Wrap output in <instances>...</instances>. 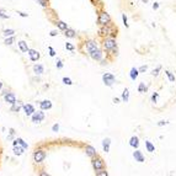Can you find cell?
<instances>
[{"mask_svg": "<svg viewBox=\"0 0 176 176\" xmlns=\"http://www.w3.org/2000/svg\"><path fill=\"white\" fill-rule=\"evenodd\" d=\"M99 36L102 38L105 37H115V32H113V27L110 25H105V26H101L100 30H99Z\"/></svg>", "mask_w": 176, "mask_h": 176, "instance_id": "6da1fadb", "label": "cell"}, {"mask_svg": "<svg viewBox=\"0 0 176 176\" xmlns=\"http://www.w3.org/2000/svg\"><path fill=\"white\" fill-rule=\"evenodd\" d=\"M102 47H103L105 51L111 52L113 48L117 47V42H116V39L113 37H105L102 39Z\"/></svg>", "mask_w": 176, "mask_h": 176, "instance_id": "7a4b0ae2", "label": "cell"}, {"mask_svg": "<svg viewBox=\"0 0 176 176\" xmlns=\"http://www.w3.org/2000/svg\"><path fill=\"white\" fill-rule=\"evenodd\" d=\"M91 165H93V169L95 170V171L106 167L105 160H103L101 157H99V155H95L94 158H91Z\"/></svg>", "mask_w": 176, "mask_h": 176, "instance_id": "3957f363", "label": "cell"}, {"mask_svg": "<svg viewBox=\"0 0 176 176\" xmlns=\"http://www.w3.org/2000/svg\"><path fill=\"white\" fill-rule=\"evenodd\" d=\"M46 151L43 150V149H36L35 151H33V161L36 163V164H41V163H43V160L46 159Z\"/></svg>", "mask_w": 176, "mask_h": 176, "instance_id": "277c9868", "label": "cell"}, {"mask_svg": "<svg viewBox=\"0 0 176 176\" xmlns=\"http://www.w3.org/2000/svg\"><path fill=\"white\" fill-rule=\"evenodd\" d=\"M97 24L100 26H105V25H110L111 24V17L106 11H101L99 14V19H97Z\"/></svg>", "mask_w": 176, "mask_h": 176, "instance_id": "5b68a950", "label": "cell"}, {"mask_svg": "<svg viewBox=\"0 0 176 176\" xmlns=\"http://www.w3.org/2000/svg\"><path fill=\"white\" fill-rule=\"evenodd\" d=\"M102 81H103V84H105L106 86L111 87L112 85L116 83V78H115V75L111 74V73H105V74L102 75Z\"/></svg>", "mask_w": 176, "mask_h": 176, "instance_id": "8992f818", "label": "cell"}, {"mask_svg": "<svg viewBox=\"0 0 176 176\" xmlns=\"http://www.w3.org/2000/svg\"><path fill=\"white\" fill-rule=\"evenodd\" d=\"M31 120L33 123H41L42 121L45 120V112L43 110H39V111H35L31 116Z\"/></svg>", "mask_w": 176, "mask_h": 176, "instance_id": "52a82bcc", "label": "cell"}, {"mask_svg": "<svg viewBox=\"0 0 176 176\" xmlns=\"http://www.w3.org/2000/svg\"><path fill=\"white\" fill-rule=\"evenodd\" d=\"M85 47H86V51L90 53V52H93L95 51L96 48H99L97 47V42L96 41H94V39H89V41H86L85 42Z\"/></svg>", "mask_w": 176, "mask_h": 176, "instance_id": "ba28073f", "label": "cell"}, {"mask_svg": "<svg viewBox=\"0 0 176 176\" xmlns=\"http://www.w3.org/2000/svg\"><path fill=\"white\" fill-rule=\"evenodd\" d=\"M89 56L91 57L94 60H101L102 57H103V53H102L101 49L96 48L95 51H93V52H90V53H89Z\"/></svg>", "mask_w": 176, "mask_h": 176, "instance_id": "9c48e42d", "label": "cell"}, {"mask_svg": "<svg viewBox=\"0 0 176 176\" xmlns=\"http://www.w3.org/2000/svg\"><path fill=\"white\" fill-rule=\"evenodd\" d=\"M27 54H28V57H30V60H31V62H37L38 59H39V53H38L36 49H30V48H28Z\"/></svg>", "mask_w": 176, "mask_h": 176, "instance_id": "30bf717a", "label": "cell"}, {"mask_svg": "<svg viewBox=\"0 0 176 176\" xmlns=\"http://www.w3.org/2000/svg\"><path fill=\"white\" fill-rule=\"evenodd\" d=\"M85 153L89 158H94L95 155H97V151L93 145H85Z\"/></svg>", "mask_w": 176, "mask_h": 176, "instance_id": "8fae6325", "label": "cell"}, {"mask_svg": "<svg viewBox=\"0 0 176 176\" xmlns=\"http://www.w3.org/2000/svg\"><path fill=\"white\" fill-rule=\"evenodd\" d=\"M22 108H24V111L26 113V116H32V113L36 111L35 107H33V105H31V103H25Z\"/></svg>", "mask_w": 176, "mask_h": 176, "instance_id": "7c38bea8", "label": "cell"}, {"mask_svg": "<svg viewBox=\"0 0 176 176\" xmlns=\"http://www.w3.org/2000/svg\"><path fill=\"white\" fill-rule=\"evenodd\" d=\"M4 100H5V102H8V103H10V105H12L14 102L16 101V96H15V94L14 93H8L5 96H4Z\"/></svg>", "mask_w": 176, "mask_h": 176, "instance_id": "4fadbf2b", "label": "cell"}, {"mask_svg": "<svg viewBox=\"0 0 176 176\" xmlns=\"http://www.w3.org/2000/svg\"><path fill=\"white\" fill-rule=\"evenodd\" d=\"M39 107H41V110H43V111L51 110V108H52V101H49V100H43V101L39 102Z\"/></svg>", "mask_w": 176, "mask_h": 176, "instance_id": "5bb4252c", "label": "cell"}, {"mask_svg": "<svg viewBox=\"0 0 176 176\" xmlns=\"http://www.w3.org/2000/svg\"><path fill=\"white\" fill-rule=\"evenodd\" d=\"M133 158L136 159V161H138V163H144V155H143V153L140 151V150H136L134 153H133Z\"/></svg>", "mask_w": 176, "mask_h": 176, "instance_id": "9a60e30c", "label": "cell"}, {"mask_svg": "<svg viewBox=\"0 0 176 176\" xmlns=\"http://www.w3.org/2000/svg\"><path fill=\"white\" fill-rule=\"evenodd\" d=\"M22 107H24V103H22V102L21 101H15L12 105H11V108H10V110H11L12 112H20V110H21Z\"/></svg>", "mask_w": 176, "mask_h": 176, "instance_id": "2e32d148", "label": "cell"}, {"mask_svg": "<svg viewBox=\"0 0 176 176\" xmlns=\"http://www.w3.org/2000/svg\"><path fill=\"white\" fill-rule=\"evenodd\" d=\"M110 145H111V139L110 138H105L102 140V149H103L105 153L110 151Z\"/></svg>", "mask_w": 176, "mask_h": 176, "instance_id": "e0dca14e", "label": "cell"}, {"mask_svg": "<svg viewBox=\"0 0 176 176\" xmlns=\"http://www.w3.org/2000/svg\"><path fill=\"white\" fill-rule=\"evenodd\" d=\"M33 72H35V74L36 75H41L45 73V67L42 64H36L33 65Z\"/></svg>", "mask_w": 176, "mask_h": 176, "instance_id": "ac0fdd59", "label": "cell"}, {"mask_svg": "<svg viewBox=\"0 0 176 176\" xmlns=\"http://www.w3.org/2000/svg\"><path fill=\"white\" fill-rule=\"evenodd\" d=\"M129 145L132 148H136V149L139 147V139L137 136H133V137L129 139Z\"/></svg>", "mask_w": 176, "mask_h": 176, "instance_id": "d6986e66", "label": "cell"}, {"mask_svg": "<svg viewBox=\"0 0 176 176\" xmlns=\"http://www.w3.org/2000/svg\"><path fill=\"white\" fill-rule=\"evenodd\" d=\"M25 150L26 149L24 148V147H21V145H14V154L15 155H17V157H20V155H22L24 153H25Z\"/></svg>", "mask_w": 176, "mask_h": 176, "instance_id": "ffe728a7", "label": "cell"}, {"mask_svg": "<svg viewBox=\"0 0 176 176\" xmlns=\"http://www.w3.org/2000/svg\"><path fill=\"white\" fill-rule=\"evenodd\" d=\"M17 46H19L20 51H21L22 53H27V51H28V46H27V43H26L25 41H19Z\"/></svg>", "mask_w": 176, "mask_h": 176, "instance_id": "44dd1931", "label": "cell"}, {"mask_svg": "<svg viewBox=\"0 0 176 176\" xmlns=\"http://www.w3.org/2000/svg\"><path fill=\"white\" fill-rule=\"evenodd\" d=\"M14 145H21V147H24L25 149H27L28 148V144L24 140V139H21V138H16L15 140H14Z\"/></svg>", "mask_w": 176, "mask_h": 176, "instance_id": "7402d4cb", "label": "cell"}, {"mask_svg": "<svg viewBox=\"0 0 176 176\" xmlns=\"http://www.w3.org/2000/svg\"><path fill=\"white\" fill-rule=\"evenodd\" d=\"M64 36L65 37H68V38H74L75 37V31L73 30V28H67L64 31Z\"/></svg>", "mask_w": 176, "mask_h": 176, "instance_id": "603a6c76", "label": "cell"}, {"mask_svg": "<svg viewBox=\"0 0 176 176\" xmlns=\"http://www.w3.org/2000/svg\"><path fill=\"white\" fill-rule=\"evenodd\" d=\"M138 74H139V70L137 69V68H132L130 69V73H129V76H130V79L134 81L137 78H138Z\"/></svg>", "mask_w": 176, "mask_h": 176, "instance_id": "cb8c5ba5", "label": "cell"}, {"mask_svg": "<svg viewBox=\"0 0 176 176\" xmlns=\"http://www.w3.org/2000/svg\"><path fill=\"white\" fill-rule=\"evenodd\" d=\"M128 100H129V90L126 87V89L123 90V93H122V101L128 102Z\"/></svg>", "mask_w": 176, "mask_h": 176, "instance_id": "d4e9b609", "label": "cell"}, {"mask_svg": "<svg viewBox=\"0 0 176 176\" xmlns=\"http://www.w3.org/2000/svg\"><path fill=\"white\" fill-rule=\"evenodd\" d=\"M56 25H57V27L59 28L60 31H65V30L68 28V25L65 24L64 21H59V20H58V21L56 22Z\"/></svg>", "mask_w": 176, "mask_h": 176, "instance_id": "484cf974", "label": "cell"}, {"mask_svg": "<svg viewBox=\"0 0 176 176\" xmlns=\"http://www.w3.org/2000/svg\"><path fill=\"white\" fill-rule=\"evenodd\" d=\"M145 148H147V150H148L149 153H154V151H155V147H154L153 143L149 142V140H145Z\"/></svg>", "mask_w": 176, "mask_h": 176, "instance_id": "4316f807", "label": "cell"}, {"mask_svg": "<svg viewBox=\"0 0 176 176\" xmlns=\"http://www.w3.org/2000/svg\"><path fill=\"white\" fill-rule=\"evenodd\" d=\"M95 175L96 176H107L108 175V172H107V170H106V167H105V169L96 170V171H95Z\"/></svg>", "mask_w": 176, "mask_h": 176, "instance_id": "83f0119b", "label": "cell"}, {"mask_svg": "<svg viewBox=\"0 0 176 176\" xmlns=\"http://www.w3.org/2000/svg\"><path fill=\"white\" fill-rule=\"evenodd\" d=\"M14 42H15V36H9V37L5 38V41H4V43L6 46H11Z\"/></svg>", "mask_w": 176, "mask_h": 176, "instance_id": "f1b7e54d", "label": "cell"}, {"mask_svg": "<svg viewBox=\"0 0 176 176\" xmlns=\"http://www.w3.org/2000/svg\"><path fill=\"white\" fill-rule=\"evenodd\" d=\"M16 32L15 30H11V28H8V30H4V36L5 37H9V36H14Z\"/></svg>", "mask_w": 176, "mask_h": 176, "instance_id": "f546056e", "label": "cell"}, {"mask_svg": "<svg viewBox=\"0 0 176 176\" xmlns=\"http://www.w3.org/2000/svg\"><path fill=\"white\" fill-rule=\"evenodd\" d=\"M165 74L167 75V78H169V80H170L171 83H175V75L172 74L171 72H169V70H166V72H165Z\"/></svg>", "mask_w": 176, "mask_h": 176, "instance_id": "4dcf8cb0", "label": "cell"}, {"mask_svg": "<svg viewBox=\"0 0 176 176\" xmlns=\"http://www.w3.org/2000/svg\"><path fill=\"white\" fill-rule=\"evenodd\" d=\"M138 91H139V93H145V91H147V86H145V84H144V83L139 84Z\"/></svg>", "mask_w": 176, "mask_h": 176, "instance_id": "1f68e13d", "label": "cell"}, {"mask_svg": "<svg viewBox=\"0 0 176 176\" xmlns=\"http://www.w3.org/2000/svg\"><path fill=\"white\" fill-rule=\"evenodd\" d=\"M10 16L5 12V10H3V9H0V19H4V20H6V19H9Z\"/></svg>", "mask_w": 176, "mask_h": 176, "instance_id": "d6a6232c", "label": "cell"}, {"mask_svg": "<svg viewBox=\"0 0 176 176\" xmlns=\"http://www.w3.org/2000/svg\"><path fill=\"white\" fill-rule=\"evenodd\" d=\"M37 1L41 4V6H43V8H48L49 6V0H37Z\"/></svg>", "mask_w": 176, "mask_h": 176, "instance_id": "836d02e7", "label": "cell"}, {"mask_svg": "<svg viewBox=\"0 0 176 176\" xmlns=\"http://www.w3.org/2000/svg\"><path fill=\"white\" fill-rule=\"evenodd\" d=\"M160 70H161V65H158L157 68L151 72V75H153V76H158V74H159V72H160Z\"/></svg>", "mask_w": 176, "mask_h": 176, "instance_id": "e575fe53", "label": "cell"}, {"mask_svg": "<svg viewBox=\"0 0 176 176\" xmlns=\"http://www.w3.org/2000/svg\"><path fill=\"white\" fill-rule=\"evenodd\" d=\"M122 20H123V25H124V26H126L127 28L129 27V25H128V20H127L126 14H122Z\"/></svg>", "mask_w": 176, "mask_h": 176, "instance_id": "d590c367", "label": "cell"}, {"mask_svg": "<svg viewBox=\"0 0 176 176\" xmlns=\"http://www.w3.org/2000/svg\"><path fill=\"white\" fill-rule=\"evenodd\" d=\"M63 83H64L65 85H69V86H70V85H73L72 79H70V78H67V76H65V78H63Z\"/></svg>", "mask_w": 176, "mask_h": 176, "instance_id": "8d00e7d4", "label": "cell"}, {"mask_svg": "<svg viewBox=\"0 0 176 176\" xmlns=\"http://www.w3.org/2000/svg\"><path fill=\"white\" fill-rule=\"evenodd\" d=\"M65 48H67L68 51H70V52H73V51H74V49H75V47L73 46L72 43H68V42L65 43Z\"/></svg>", "mask_w": 176, "mask_h": 176, "instance_id": "74e56055", "label": "cell"}, {"mask_svg": "<svg viewBox=\"0 0 176 176\" xmlns=\"http://www.w3.org/2000/svg\"><path fill=\"white\" fill-rule=\"evenodd\" d=\"M158 96H159V94L158 93H154L153 95H151V97H150V100H151V102L153 103H155L157 102V100H158Z\"/></svg>", "mask_w": 176, "mask_h": 176, "instance_id": "f35d334b", "label": "cell"}, {"mask_svg": "<svg viewBox=\"0 0 176 176\" xmlns=\"http://www.w3.org/2000/svg\"><path fill=\"white\" fill-rule=\"evenodd\" d=\"M167 123H169L167 121H165V120H161V121H159V122H158V126H159V127H163V126H166Z\"/></svg>", "mask_w": 176, "mask_h": 176, "instance_id": "ab89813d", "label": "cell"}, {"mask_svg": "<svg viewBox=\"0 0 176 176\" xmlns=\"http://www.w3.org/2000/svg\"><path fill=\"white\" fill-rule=\"evenodd\" d=\"M56 65H57V68H58V69H62V68H63V63H62V60H60L59 58L57 59V63H56Z\"/></svg>", "mask_w": 176, "mask_h": 176, "instance_id": "60d3db41", "label": "cell"}, {"mask_svg": "<svg viewBox=\"0 0 176 176\" xmlns=\"http://www.w3.org/2000/svg\"><path fill=\"white\" fill-rule=\"evenodd\" d=\"M147 69H148V67H147V65H142L138 70H139V73H145V72H147Z\"/></svg>", "mask_w": 176, "mask_h": 176, "instance_id": "b9f144b4", "label": "cell"}, {"mask_svg": "<svg viewBox=\"0 0 176 176\" xmlns=\"http://www.w3.org/2000/svg\"><path fill=\"white\" fill-rule=\"evenodd\" d=\"M48 49H49V56H51V57H56V51H54L52 47H48Z\"/></svg>", "mask_w": 176, "mask_h": 176, "instance_id": "7bdbcfd3", "label": "cell"}, {"mask_svg": "<svg viewBox=\"0 0 176 176\" xmlns=\"http://www.w3.org/2000/svg\"><path fill=\"white\" fill-rule=\"evenodd\" d=\"M52 130H53V132H58V130H59V124H58V123L53 124V127H52Z\"/></svg>", "mask_w": 176, "mask_h": 176, "instance_id": "ee69618b", "label": "cell"}, {"mask_svg": "<svg viewBox=\"0 0 176 176\" xmlns=\"http://www.w3.org/2000/svg\"><path fill=\"white\" fill-rule=\"evenodd\" d=\"M17 15H20L21 17H28L27 14H25V12H22V11H17Z\"/></svg>", "mask_w": 176, "mask_h": 176, "instance_id": "f6af8a7d", "label": "cell"}, {"mask_svg": "<svg viewBox=\"0 0 176 176\" xmlns=\"http://www.w3.org/2000/svg\"><path fill=\"white\" fill-rule=\"evenodd\" d=\"M57 35H58V33H57V31H56V30L51 31V33H49V36H51V37H56Z\"/></svg>", "mask_w": 176, "mask_h": 176, "instance_id": "bcb514c9", "label": "cell"}, {"mask_svg": "<svg viewBox=\"0 0 176 176\" xmlns=\"http://www.w3.org/2000/svg\"><path fill=\"white\" fill-rule=\"evenodd\" d=\"M14 134H15V130L12 129V128H11V129H10V136H9V139H11L12 138V136H14Z\"/></svg>", "mask_w": 176, "mask_h": 176, "instance_id": "7dc6e473", "label": "cell"}, {"mask_svg": "<svg viewBox=\"0 0 176 176\" xmlns=\"http://www.w3.org/2000/svg\"><path fill=\"white\" fill-rule=\"evenodd\" d=\"M153 9H154V10L159 9V3H154V4H153Z\"/></svg>", "mask_w": 176, "mask_h": 176, "instance_id": "c3c4849f", "label": "cell"}, {"mask_svg": "<svg viewBox=\"0 0 176 176\" xmlns=\"http://www.w3.org/2000/svg\"><path fill=\"white\" fill-rule=\"evenodd\" d=\"M112 101H113V103H120V99L118 97H113Z\"/></svg>", "mask_w": 176, "mask_h": 176, "instance_id": "681fc988", "label": "cell"}, {"mask_svg": "<svg viewBox=\"0 0 176 176\" xmlns=\"http://www.w3.org/2000/svg\"><path fill=\"white\" fill-rule=\"evenodd\" d=\"M39 175H41V176H48L49 174H48V172H43V171H42V172H39Z\"/></svg>", "mask_w": 176, "mask_h": 176, "instance_id": "f907efd6", "label": "cell"}, {"mask_svg": "<svg viewBox=\"0 0 176 176\" xmlns=\"http://www.w3.org/2000/svg\"><path fill=\"white\" fill-rule=\"evenodd\" d=\"M1 89H3V83L0 81V90H1Z\"/></svg>", "mask_w": 176, "mask_h": 176, "instance_id": "816d5d0a", "label": "cell"}, {"mask_svg": "<svg viewBox=\"0 0 176 176\" xmlns=\"http://www.w3.org/2000/svg\"><path fill=\"white\" fill-rule=\"evenodd\" d=\"M142 1H143V3H148V0H142Z\"/></svg>", "mask_w": 176, "mask_h": 176, "instance_id": "f5cc1de1", "label": "cell"}]
</instances>
